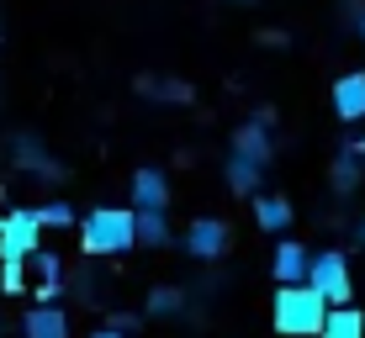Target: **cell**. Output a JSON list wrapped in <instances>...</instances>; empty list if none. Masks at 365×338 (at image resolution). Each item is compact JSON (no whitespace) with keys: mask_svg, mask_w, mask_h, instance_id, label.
Returning <instances> with one entry per match:
<instances>
[{"mask_svg":"<svg viewBox=\"0 0 365 338\" xmlns=\"http://www.w3.org/2000/svg\"><path fill=\"white\" fill-rule=\"evenodd\" d=\"M80 248L91 259H106V254H133L138 248V211L133 206H91L80 217Z\"/></svg>","mask_w":365,"mask_h":338,"instance_id":"1","label":"cell"},{"mask_svg":"<svg viewBox=\"0 0 365 338\" xmlns=\"http://www.w3.org/2000/svg\"><path fill=\"white\" fill-rule=\"evenodd\" d=\"M275 333L281 338H318L329 322V302L312 285H275Z\"/></svg>","mask_w":365,"mask_h":338,"instance_id":"2","label":"cell"},{"mask_svg":"<svg viewBox=\"0 0 365 338\" xmlns=\"http://www.w3.org/2000/svg\"><path fill=\"white\" fill-rule=\"evenodd\" d=\"M37 248H43V217H37V206L6 211L0 217V265H32Z\"/></svg>","mask_w":365,"mask_h":338,"instance_id":"3","label":"cell"},{"mask_svg":"<svg viewBox=\"0 0 365 338\" xmlns=\"http://www.w3.org/2000/svg\"><path fill=\"white\" fill-rule=\"evenodd\" d=\"M307 285L323 296L329 307H349V296H355V275H349V254L344 248H318L312 254V275Z\"/></svg>","mask_w":365,"mask_h":338,"instance_id":"4","label":"cell"},{"mask_svg":"<svg viewBox=\"0 0 365 338\" xmlns=\"http://www.w3.org/2000/svg\"><path fill=\"white\" fill-rule=\"evenodd\" d=\"M180 248L201 265H212V259L228 254V222L222 217H191V228L180 233Z\"/></svg>","mask_w":365,"mask_h":338,"instance_id":"5","label":"cell"},{"mask_svg":"<svg viewBox=\"0 0 365 338\" xmlns=\"http://www.w3.org/2000/svg\"><path fill=\"white\" fill-rule=\"evenodd\" d=\"M270 122H275V111H259L244 127H233V154H244V159H255V164L270 169V159H275V127Z\"/></svg>","mask_w":365,"mask_h":338,"instance_id":"6","label":"cell"},{"mask_svg":"<svg viewBox=\"0 0 365 338\" xmlns=\"http://www.w3.org/2000/svg\"><path fill=\"white\" fill-rule=\"evenodd\" d=\"M270 275H275V285H307L312 248L297 243V238H281V243H275V259H270Z\"/></svg>","mask_w":365,"mask_h":338,"instance_id":"7","label":"cell"},{"mask_svg":"<svg viewBox=\"0 0 365 338\" xmlns=\"http://www.w3.org/2000/svg\"><path fill=\"white\" fill-rule=\"evenodd\" d=\"M128 206L133 211H170V180L165 169H133V185H128Z\"/></svg>","mask_w":365,"mask_h":338,"instance_id":"8","label":"cell"},{"mask_svg":"<svg viewBox=\"0 0 365 338\" xmlns=\"http://www.w3.org/2000/svg\"><path fill=\"white\" fill-rule=\"evenodd\" d=\"M334 111L339 122H365V69H349L334 80Z\"/></svg>","mask_w":365,"mask_h":338,"instance_id":"9","label":"cell"},{"mask_svg":"<svg viewBox=\"0 0 365 338\" xmlns=\"http://www.w3.org/2000/svg\"><path fill=\"white\" fill-rule=\"evenodd\" d=\"M21 338H69V312L53 302H37L21 317Z\"/></svg>","mask_w":365,"mask_h":338,"instance_id":"10","label":"cell"},{"mask_svg":"<svg viewBox=\"0 0 365 338\" xmlns=\"http://www.w3.org/2000/svg\"><path fill=\"white\" fill-rule=\"evenodd\" d=\"M292 222H297V211H292L286 196H265V191L255 196V228L259 233H286Z\"/></svg>","mask_w":365,"mask_h":338,"instance_id":"11","label":"cell"},{"mask_svg":"<svg viewBox=\"0 0 365 338\" xmlns=\"http://www.w3.org/2000/svg\"><path fill=\"white\" fill-rule=\"evenodd\" d=\"M222 180H228L233 196H259L265 164H255V159H244V154H228V164H222Z\"/></svg>","mask_w":365,"mask_h":338,"instance_id":"12","label":"cell"},{"mask_svg":"<svg viewBox=\"0 0 365 338\" xmlns=\"http://www.w3.org/2000/svg\"><path fill=\"white\" fill-rule=\"evenodd\" d=\"M318 338H365V312L349 302V307H329V322H323Z\"/></svg>","mask_w":365,"mask_h":338,"instance_id":"13","label":"cell"},{"mask_svg":"<svg viewBox=\"0 0 365 338\" xmlns=\"http://www.w3.org/2000/svg\"><path fill=\"white\" fill-rule=\"evenodd\" d=\"M185 307H191V302H185L180 285H154V291H148V302H143V317H180Z\"/></svg>","mask_w":365,"mask_h":338,"instance_id":"14","label":"cell"},{"mask_svg":"<svg viewBox=\"0 0 365 338\" xmlns=\"http://www.w3.org/2000/svg\"><path fill=\"white\" fill-rule=\"evenodd\" d=\"M360 180H365V169H360V154H349V148H344V154L334 159V169H329V185H334L339 196H349V191H360Z\"/></svg>","mask_w":365,"mask_h":338,"instance_id":"15","label":"cell"},{"mask_svg":"<svg viewBox=\"0 0 365 338\" xmlns=\"http://www.w3.org/2000/svg\"><path fill=\"white\" fill-rule=\"evenodd\" d=\"M170 243V217L165 211H138V248H165Z\"/></svg>","mask_w":365,"mask_h":338,"instance_id":"16","label":"cell"},{"mask_svg":"<svg viewBox=\"0 0 365 338\" xmlns=\"http://www.w3.org/2000/svg\"><path fill=\"white\" fill-rule=\"evenodd\" d=\"M32 270H37V280H43V285H58V275H64V259L48 254V248H37V254H32Z\"/></svg>","mask_w":365,"mask_h":338,"instance_id":"17","label":"cell"},{"mask_svg":"<svg viewBox=\"0 0 365 338\" xmlns=\"http://www.w3.org/2000/svg\"><path fill=\"white\" fill-rule=\"evenodd\" d=\"M37 217H43V228H69V222H74V206H69V201H48V206H37Z\"/></svg>","mask_w":365,"mask_h":338,"instance_id":"18","label":"cell"},{"mask_svg":"<svg viewBox=\"0 0 365 338\" xmlns=\"http://www.w3.org/2000/svg\"><path fill=\"white\" fill-rule=\"evenodd\" d=\"M0 285H6V291L16 296L21 285H27V265H6V270H0Z\"/></svg>","mask_w":365,"mask_h":338,"instance_id":"19","label":"cell"},{"mask_svg":"<svg viewBox=\"0 0 365 338\" xmlns=\"http://www.w3.org/2000/svg\"><path fill=\"white\" fill-rule=\"evenodd\" d=\"M339 16H344V27H360V21H365V0H344Z\"/></svg>","mask_w":365,"mask_h":338,"instance_id":"20","label":"cell"},{"mask_svg":"<svg viewBox=\"0 0 365 338\" xmlns=\"http://www.w3.org/2000/svg\"><path fill=\"white\" fill-rule=\"evenodd\" d=\"M91 338H128V333H122V328H96Z\"/></svg>","mask_w":365,"mask_h":338,"instance_id":"21","label":"cell"},{"mask_svg":"<svg viewBox=\"0 0 365 338\" xmlns=\"http://www.w3.org/2000/svg\"><path fill=\"white\" fill-rule=\"evenodd\" d=\"M355 233H360V248H365V217H360V228H355Z\"/></svg>","mask_w":365,"mask_h":338,"instance_id":"22","label":"cell"},{"mask_svg":"<svg viewBox=\"0 0 365 338\" xmlns=\"http://www.w3.org/2000/svg\"><path fill=\"white\" fill-rule=\"evenodd\" d=\"M233 6H255V0H233Z\"/></svg>","mask_w":365,"mask_h":338,"instance_id":"23","label":"cell"},{"mask_svg":"<svg viewBox=\"0 0 365 338\" xmlns=\"http://www.w3.org/2000/svg\"><path fill=\"white\" fill-rule=\"evenodd\" d=\"M360 43H365V21H360Z\"/></svg>","mask_w":365,"mask_h":338,"instance_id":"24","label":"cell"}]
</instances>
